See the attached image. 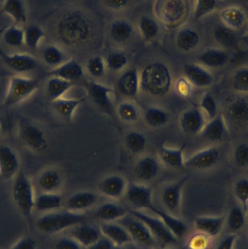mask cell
I'll use <instances>...</instances> for the list:
<instances>
[{
    "label": "cell",
    "instance_id": "obj_1",
    "mask_svg": "<svg viewBox=\"0 0 248 249\" xmlns=\"http://www.w3.org/2000/svg\"><path fill=\"white\" fill-rule=\"evenodd\" d=\"M92 32V22L79 10L64 13L58 19L56 26L58 39L69 45H83L90 39Z\"/></svg>",
    "mask_w": 248,
    "mask_h": 249
},
{
    "label": "cell",
    "instance_id": "obj_2",
    "mask_svg": "<svg viewBox=\"0 0 248 249\" xmlns=\"http://www.w3.org/2000/svg\"><path fill=\"white\" fill-rule=\"evenodd\" d=\"M140 89L148 94L162 96L171 89L172 77L170 69L158 61L145 66L139 75Z\"/></svg>",
    "mask_w": 248,
    "mask_h": 249
},
{
    "label": "cell",
    "instance_id": "obj_3",
    "mask_svg": "<svg viewBox=\"0 0 248 249\" xmlns=\"http://www.w3.org/2000/svg\"><path fill=\"white\" fill-rule=\"evenodd\" d=\"M88 216L83 212L54 211L40 216L37 221L38 231L45 234H56L80 224L86 223Z\"/></svg>",
    "mask_w": 248,
    "mask_h": 249
},
{
    "label": "cell",
    "instance_id": "obj_4",
    "mask_svg": "<svg viewBox=\"0 0 248 249\" xmlns=\"http://www.w3.org/2000/svg\"><path fill=\"white\" fill-rule=\"evenodd\" d=\"M13 198L20 213L29 219L35 209V193L33 186L29 177L19 173L15 178L13 184Z\"/></svg>",
    "mask_w": 248,
    "mask_h": 249
},
{
    "label": "cell",
    "instance_id": "obj_5",
    "mask_svg": "<svg viewBox=\"0 0 248 249\" xmlns=\"http://www.w3.org/2000/svg\"><path fill=\"white\" fill-rule=\"evenodd\" d=\"M39 87V82L30 77L12 76L4 97L7 107H14L27 99Z\"/></svg>",
    "mask_w": 248,
    "mask_h": 249
},
{
    "label": "cell",
    "instance_id": "obj_6",
    "mask_svg": "<svg viewBox=\"0 0 248 249\" xmlns=\"http://www.w3.org/2000/svg\"><path fill=\"white\" fill-rule=\"evenodd\" d=\"M131 215L142 221L151 231L157 242L164 245H172L177 243V238L169 231L160 218L147 214L142 211L132 210Z\"/></svg>",
    "mask_w": 248,
    "mask_h": 249
},
{
    "label": "cell",
    "instance_id": "obj_7",
    "mask_svg": "<svg viewBox=\"0 0 248 249\" xmlns=\"http://www.w3.org/2000/svg\"><path fill=\"white\" fill-rule=\"evenodd\" d=\"M117 222L126 228L133 242L136 243L138 245L147 248H153L158 243L148 227L142 221L132 215V217L126 215Z\"/></svg>",
    "mask_w": 248,
    "mask_h": 249
},
{
    "label": "cell",
    "instance_id": "obj_8",
    "mask_svg": "<svg viewBox=\"0 0 248 249\" xmlns=\"http://www.w3.org/2000/svg\"><path fill=\"white\" fill-rule=\"evenodd\" d=\"M225 118L233 128L241 130L248 127V99L238 97L227 105Z\"/></svg>",
    "mask_w": 248,
    "mask_h": 249
},
{
    "label": "cell",
    "instance_id": "obj_9",
    "mask_svg": "<svg viewBox=\"0 0 248 249\" xmlns=\"http://www.w3.org/2000/svg\"><path fill=\"white\" fill-rule=\"evenodd\" d=\"M89 93L94 103L105 113L114 114L115 93L114 89L102 83L92 80L89 83Z\"/></svg>",
    "mask_w": 248,
    "mask_h": 249
},
{
    "label": "cell",
    "instance_id": "obj_10",
    "mask_svg": "<svg viewBox=\"0 0 248 249\" xmlns=\"http://www.w3.org/2000/svg\"><path fill=\"white\" fill-rule=\"evenodd\" d=\"M19 137L29 149L42 152L48 148V142L44 132L36 124L23 123L19 125Z\"/></svg>",
    "mask_w": 248,
    "mask_h": 249
},
{
    "label": "cell",
    "instance_id": "obj_11",
    "mask_svg": "<svg viewBox=\"0 0 248 249\" xmlns=\"http://www.w3.org/2000/svg\"><path fill=\"white\" fill-rule=\"evenodd\" d=\"M126 198L134 208V210H151L154 206L153 203V190L151 187L143 184L132 183L126 189Z\"/></svg>",
    "mask_w": 248,
    "mask_h": 249
},
{
    "label": "cell",
    "instance_id": "obj_12",
    "mask_svg": "<svg viewBox=\"0 0 248 249\" xmlns=\"http://www.w3.org/2000/svg\"><path fill=\"white\" fill-rule=\"evenodd\" d=\"M189 176L183 177L178 181L166 186L161 193V200L164 207L170 213H177L181 205L183 188L189 179Z\"/></svg>",
    "mask_w": 248,
    "mask_h": 249
},
{
    "label": "cell",
    "instance_id": "obj_13",
    "mask_svg": "<svg viewBox=\"0 0 248 249\" xmlns=\"http://www.w3.org/2000/svg\"><path fill=\"white\" fill-rule=\"evenodd\" d=\"M221 160L220 151L215 146L205 148L185 160V167L196 170L210 169Z\"/></svg>",
    "mask_w": 248,
    "mask_h": 249
},
{
    "label": "cell",
    "instance_id": "obj_14",
    "mask_svg": "<svg viewBox=\"0 0 248 249\" xmlns=\"http://www.w3.org/2000/svg\"><path fill=\"white\" fill-rule=\"evenodd\" d=\"M205 124L204 114L197 107L189 108L180 115V128L186 134L195 136L201 133Z\"/></svg>",
    "mask_w": 248,
    "mask_h": 249
},
{
    "label": "cell",
    "instance_id": "obj_15",
    "mask_svg": "<svg viewBox=\"0 0 248 249\" xmlns=\"http://www.w3.org/2000/svg\"><path fill=\"white\" fill-rule=\"evenodd\" d=\"M127 187V181L125 177L118 174H113L107 176L101 180L99 190L105 197L117 200L124 196Z\"/></svg>",
    "mask_w": 248,
    "mask_h": 249
},
{
    "label": "cell",
    "instance_id": "obj_16",
    "mask_svg": "<svg viewBox=\"0 0 248 249\" xmlns=\"http://www.w3.org/2000/svg\"><path fill=\"white\" fill-rule=\"evenodd\" d=\"M183 72L184 77L194 87L202 89L210 87L214 82L212 73L201 64H186L183 68Z\"/></svg>",
    "mask_w": 248,
    "mask_h": 249
},
{
    "label": "cell",
    "instance_id": "obj_17",
    "mask_svg": "<svg viewBox=\"0 0 248 249\" xmlns=\"http://www.w3.org/2000/svg\"><path fill=\"white\" fill-rule=\"evenodd\" d=\"M99 230L102 235L115 247H124L133 242L126 228L118 222H102Z\"/></svg>",
    "mask_w": 248,
    "mask_h": 249
},
{
    "label": "cell",
    "instance_id": "obj_18",
    "mask_svg": "<svg viewBox=\"0 0 248 249\" xmlns=\"http://www.w3.org/2000/svg\"><path fill=\"white\" fill-rule=\"evenodd\" d=\"M225 223L224 216H200L194 219L196 231L210 238L218 236L224 229Z\"/></svg>",
    "mask_w": 248,
    "mask_h": 249
},
{
    "label": "cell",
    "instance_id": "obj_19",
    "mask_svg": "<svg viewBox=\"0 0 248 249\" xmlns=\"http://www.w3.org/2000/svg\"><path fill=\"white\" fill-rule=\"evenodd\" d=\"M19 169V160L13 148L7 145H0V175L9 179L17 174Z\"/></svg>",
    "mask_w": 248,
    "mask_h": 249
},
{
    "label": "cell",
    "instance_id": "obj_20",
    "mask_svg": "<svg viewBox=\"0 0 248 249\" xmlns=\"http://www.w3.org/2000/svg\"><path fill=\"white\" fill-rule=\"evenodd\" d=\"M3 61L5 65L16 72H29L36 68L38 61L29 54H4Z\"/></svg>",
    "mask_w": 248,
    "mask_h": 249
},
{
    "label": "cell",
    "instance_id": "obj_21",
    "mask_svg": "<svg viewBox=\"0 0 248 249\" xmlns=\"http://www.w3.org/2000/svg\"><path fill=\"white\" fill-rule=\"evenodd\" d=\"M98 200L97 195L91 191H80L71 195L66 200L67 210L83 212L93 207Z\"/></svg>",
    "mask_w": 248,
    "mask_h": 249
},
{
    "label": "cell",
    "instance_id": "obj_22",
    "mask_svg": "<svg viewBox=\"0 0 248 249\" xmlns=\"http://www.w3.org/2000/svg\"><path fill=\"white\" fill-rule=\"evenodd\" d=\"M151 211H152L158 218L164 222L169 231L177 238V239L186 236L189 232V228L186 222L182 219H179L172 213L168 212H164L161 209H158L155 206H153Z\"/></svg>",
    "mask_w": 248,
    "mask_h": 249
},
{
    "label": "cell",
    "instance_id": "obj_23",
    "mask_svg": "<svg viewBox=\"0 0 248 249\" xmlns=\"http://www.w3.org/2000/svg\"><path fill=\"white\" fill-rule=\"evenodd\" d=\"M101 234L100 230L86 222L74 227L70 237L86 249L96 242L101 238Z\"/></svg>",
    "mask_w": 248,
    "mask_h": 249
},
{
    "label": "cell",
    "instance_id": "obj_24",
    "mask_svg": "<svg viewBox=\"0 0 248 249\" xmlns=\"http://www.w3.org/2000/svg\"><path fill=\"white\" fill-rule=\"evenodd\" d=\"M118 89L120 93L126 97L134 98L137 96L140 89V81L136 69H131L121 74L118 80Z\"/></svg>",
    "mask_w": 248,
    "mask_h": 249
},
{
    "label": "cell",
    "instance_id": "obj_25",
    "mask_svg": "<svg viewBox=\"0 0 248 249\" xmlns=\"http://www.w3.org/2000/svg\"><path fill=\"white\" fill-rule=\"evenodd\" d=\"M220 18L224 26L231 31L240 30L246 22L244 10L237 6H229L223 9L220 13Z\"/></svg>",
    "mask_w": 248,
    "mask_h": 249
},
{
    "label": "cell",
    "instance_id": "obj_26",
    "mask_svg": "<svg viewBox=\"0 0 248 249\" xmlns=\"http://www.w3.org/2000/svg\"><path fill=\"white\" fill-rule=\"evenodd\" d=\"M49 74L51 77H59L75 83L76 80L81 78L83 75V70L82 66L76 60L70 59L53 69Z\"/></svg>",
    "mask_w": 248,
    "mask_h": 249
},
{
    "label": "cell",
    "instance_id": "obj_27",
    "mask_svg": "<svg viewBox=\"0 0 248 249\" xmlns=\"http://www.w3.org/2000/svg\"><path fill=\"white\" fill-rule=\"evenodd\" d=\"M160 171L158 161L153 157L145 156L141 158L134 168V174L138 179L149 181L154 179Z\"/></svg>",
    "mask_w": 248,
    "mask_h": 249
},
{
    "label": "cell",
    "instance_id": "obj_28",
    "mask_svg": "<svg viewBox=\"0 0 248 249\" xmlns=\"http://www.w3.org/2000/svg\"><path fill=\"white\" fill-rule=\"evenodd\" d=\"M202 136L210 142H221L227 133V121L224 115L218 114L215 118L210 120L202 129Z\"/></svg>",
    "mask_w": 248,
    "mask_h": 249
},
{
    "label": "cell",
    "instance_id": "obj_29",
    "mask_svg": "<svg viewBox=\"0 0 248 249\" xmlns=\"http://www.w3.org/2000/svg\"><path fill=\"white\" fill-rule=\"evenodd\" d=\"M198 59L207 68L219 69L224 67L229 61V55L220 48H207L199 54Z\"/></svg>",
    "mask_w": 248,
    "mask_h": 249
},
{
    "label": "cell",
    "instance_id": "obj_30",
    "mask_svg": "<svg viewBox=\"0 0 248 249\" xmlns=\"http://www.w3.org/2000/svg\"><path fill=\"white\" fill-rule=\"evenodd\" d=\"M186 143L179 148L168 147L161 146L159 150L160 159L165 165L174 168H181L185 167L184 152Z\"/></svg>",
    "mask_w": 248,
    "mask_h": 249
},
{
    "label": "cell",
    "instance_id": "obj_31",
    "mask_svg": "<svg viewBox=\"0 0 248 249\" xmlns=\"http://www.w3.org/2000/svg\"><path fill=\"white\" fill-rule=\"evenodd\" d=\"M128 214L127 210L114 202H107L101 205L96 212V216L102 222H117Z\"/></svg>",
    "mask_w": 248,
    "mask_h": 249
},
{
    "label": "cell",
    "instance_id": "obj_32",
    "mask_svg": "<svg viewBox=\"0 0 248 249\" xmlns=\"http://www.w3.org/2000/svg\"><path fill=\"white\" fill-rule=\"evenodd\" d=\"M64 200L56 193H43L35 198V209L38 212H51L57 211L64 206Z\"/></svg>",
    "mask_w": 248,
    "mask_h": 249
},
{
    "label": "cell",
    "instance_id": "obj_33",
    "mask_svg": "<svg viewBox=\"0 0 248 249\" xmlns=\"http://www.w3.org/2000/svg\"><path fill=\"white\" fill-rule=\"evenodd\" d=\"M1 10L18 26L25 24L27 21V13L23 0H4Z\"/></svg>",
    "mask_w": 248,
    "mask_h": 249
},
{
    "label": "cell",
    "instance_id": "obj_34",
    "mask_svg": "<svg viewBox=\"0 0 248 249\" xmlns=\"http://www.w3.org/2000/svg\"><path fill=\"white\" fill-rule=\"evenodd\" d=\"M86 101V97L79 99L61 98L52 102V106L58 115H61L64 119L71 121L76 109Z\"/></svg>",
    "mask_w": 248,
    "mask_h": 249
},
{
    "label": "cell",
    "instance_id": "obj_35",
    "mask_svg": "<svg viewBox=\"0 0 248 249\" xmlns=\"http://www.w3.org/2000/svg\"><path fill=\"white\" fill-rule=\"evenodd\" d=\"M200 42V36L197 32L191 28L180 29L176 36V45L184 52H190L197 48Z\"/></svg>",
    "mask_w": 248,
    "mask_h": 249
},
{
    "label": "cell",
    "instance_id": "obj_36",
    "mask_svg": "<svg viewBox=\"0 0 248 249\" xmlns=\"http://www.w3.org/2000/svg\"><path fill=\"white\" fill-rule=\"evenodd\" d=\"M134 29L130 22L124 19L114 20L110 28V36L117 43H125L132 38Z\"/></svg>",
    "mask_w": 248,
    "mask_h": 249
},
{
    "label": "cell",
    "instance_id": "obj_37",
    "mask_svg": "<svg viewBox=\"0 0 248 249\" xmlns=\"http://www.w3.org/2000/svg\"><path fill=\"white\" fill-rule=\"evenodd\" d=\"M75 86L73 82L67 81L59 77H51L47 82V93L52 102L61 99L64 93Z\"/></svg>",
    "mask_w": 248,
    "mask_h": 249
},
{
    "label": "cell",
    "instance_id": "obj_38",
    "mask_svg": "<svg viewBox=\"0 0 248 249\" xmlns=\"http://www.w3.org/2000/svg\"><path fill=\"white\" fill-rule=\"evenodd\" d=\"M61 184V175L55 169H48L43 171L38 179V184L44 193H56Z\"/></svg>",
    "mask_w": 248,
    "mask_h": 249
},
{
    "label": "cell",
    "instance_id": "obj_39",
    "mask_svg": "<svg viewBox=\"0 0 248 249\" xmlns=\"http://www.w3.org/2000/svg\"><path fill=\"white\" fill-rule=\"evenodd\" d=\"M145 123L153 128L164 127L168 124L170 117L168 112L158 107H150L144 112Z\"/></svg>",
    "mask_w": 248,
    "mask_h": 249
},
{
    "label": "cell",
    "instance_id": "obj_40",
    "mask_svg": "<svg viewBox=\"0 0 248 249\" xmlns=\"http://www.w3.org/2000/svg\"><path fill=\"white\" fill-rule=\"evenodd\" d=\"M246 222V212L241 206H234L230 209L226 222L231 232H237L243 229Z\"/></svg>",
    "mask_w": 248,
    "mask_h": 249
},
{
    "label": "cell",
    "instance_id": "obj_41",
    "mask_svg": "<svg viewBox=\"0 0 248 249\" xmlns=\"http://www.w3.org/2000/svg\"><path fill=\"white\" fill-rule=\"evenodd\" d=\"M124 143L126 149L130 153L134 155L142 153L146 147V138L140 132L131 131L125 136Z\"/></svg>",
    "mask_w": 248,
    "mask_h": 249
},
{
    "label": "cell",
    "instance_id": "obj_42",
    "mask_svg": "<svg viewBox=\"0 0 248 249\" xmlns=\"http://www.w3.org/2000/svg\"><path fill=\"white\" fill-rule=\"evenodd\" d=\"M139 29L142 37L145 40L151 41L158 36L159 25L153 18L150 16H142L139 20Z\"/></svg>",
    "mask_w": 248,
    "mask_h": 249
},
{
    "label": "cell",
    "instance_id": "obj_43",
    "mask_svg": "<svg viewBox=\"0 0 248 249\" xmlns=\"http://www.w3.org/2000/svg\"><path fill=\"white\" fill-rule=\"evenodd\" d=\"M45 37V32L40 26L30 25L24 29V44L31 49H37Z\"/></svg>",
    "mask_w": 248,
    "mask_h": 249
},
{
    "label": "cell",
    "instance_id": "obj_44",
    "mask_svg": "<svg viewBox=\"0 0 248 249\" xmlns=\"http://www.w3.org/2000/svg\"><path fill=\"white\" fill-rule=\"evenodd\" d=\"M3 39L10 47H20L24 43V29L18 25L9 26L3 33Z\"/></svg>",
    "mask_w": 248,
    "mask_h": 249
},
{
    "label": "cell",
    "instance_id": "obj_45",
    "mask_svg": "<svg viewBox=\"0 0 248 249\" xmlns=\"http://www.w3.org/2000/svg\"><path fill=\"white\" fill-rule=\"evenodd\" d=\"M65 54L56 45H48L44 50L42 58L47 65L57 67L65 62Z\"/></svg>",
    "mask_w": 248,
    "mask_h": 249
},
{
    "label": "cell",
    "instance_id": "obj_46",
    "mask_svg": "<svg viewBox=\"0 0 248 249\" xmlns=\"http://www.w3.org/2000/svg\"><path fill=\"white\" fill-rule=\"evenodd\" d=\"M231 86L235 91L240 93H248V66L237 69L231 80Z\"/></svg>",
    "mask_w": 248,
    "mask_h": 249
},
{
    "label": "cell",
    "instance_id": "obj_47",
    "mask_svg": "<svg viewBox=\"0 0 248 249\" xmlns=\"http://www.w3.org/2000/svg\"><path fill=\"white\" fill-rule=\"evenodd\" d=\"M129 61L127 55L122 51H115L109 53L105 59L106 67L113 71H118L126 67Z\"/></svg>",
    "mask_w": 248,
    "mask_h": 249
},
{
    "label": "cell",
    "instance_id": "obj_48",
    "mask_svg": "<svg viewBox=\"0 0 248 249\" xmlns=\"http://www.w3.org/2000/svg\"><path fill=\"white\" fill-rule=\"evenodd\" d=\"M117 112L121 121L128 124L136 122L139 116V110L136 105L127 101L119 104Z\"/></svg>",
    "mask_w": 248,
    "mask_h": 249
},
{
    "label": "cell",
    "instance_id": "obj_49",
    "mask_svg": "<svg viewBox=\"0 0 248 249\" xmlns=\"http://www.w3.org/2000/svg\"><path fill=\"white\" fill-rule=\"evenodd\" d=\"M218 7V0H195L193 20H199L212 13Z\"/></svg>",
    "mask_w": 248,
    "mask_h": 249
},
{
    "label": "cell",
    "instance_id": "obj_50",
    "mask_svg": "<svg viewBox=\"0 0 248 249\" xmlns=\"http://www.w3.org/2000/svg\"><path fill=\"white\" fill-rule=\"evenodd\" d=\"M234 197L246 212L248 206V178H240L234 184Z\"/></svg>",
    "mask_w": 248,
    "mask_h": 249
},
{
    "label": "cell",
    "instance_id": "obj_51",
    "mask_svg": "<svg viewBox=\"0 0 248 249\" xmlns=\"http://www.w3.org/2000/svg\"><path fill=\"white\" fill-rule=\"evenodd\" d=\"M199 108L206 114L210 120L218 115V105L213 95L210 92H205L200 101Z\"/></svg>",
    "mask_w": 248,
    "mask_h": 249
},
{
    "label": "cell",
    "instance_id": "obj_52",
    "mask_svg": "<svg viewBox=\"0 0 248 249\" xmlns=\"http://www.w3.org/2000/svg\"><path fill=\"white\" fill-rule=\"evenodd\" d=\"M106 64L105 61L100 56H92L86 63V70L89 74L94 78L102 77L105 72Z\"/></svg>",
    "mask_w": 248,
    "mask_h": 249
},
{
    "label": "cell",
    "instance_id": "obj_53",
    "mask_svg": "<svg viewBox=\"0 0 248 249\" xmlns=\"http://www.w3.org/2000/svg\"><path fill=\"white\" fill-rule=\"evenodd\" d=\"M215 38L220 45L226 48H232L236 43V36L234 31L230 30L225 26L215 29Z\"/></svg>",
    "mask_w": 248,
    "mask_h": 249
},
{
    "label": "cell",
    "instance_id": "obj_54",
    "mask_svg": "<svg viewBox=\"0 0 248 249\" xmlns=\"http://www.w3.org/2000/svg\"><path fill=\"white\" fill-rule=\"evenodd\" d=\"M210 239L207 235L197 232L188 241V249H208L210 246Z\"/></svg>",
    "mask_w": 248,
    "mask_h": 249
},
{
    "label": "cell",
    "instance_id": "obj_55",
    "mask_svg": "<svg viewBox=\"0 0 248 249\" xmlns=\"http://www.w3.org/2000/svg\"><path fill=\"white\" fill-rule=\"evenodd\" d=\"M234 160L237 166L248 168V143H242L234 149Z\"/></svg>",
    "mask_w": 248,
    "mask_h": 249
},
{
    "label": "cell",
    "instance_id": "obj_56",
    "mask_svg": "<svg viewBox=\"0 0 248 249\" xmlns=\"http://www.w3.org/2000/svg\"><path fill=\"white\" fill-rule=\"evenodd\" d=\"M191 84L186 77H180L176 83V90L180 96L188 98L191 93Z\"/></svg>",
    "mask_w": 248,
    "mask_h": 249
},
{
    "label": "cell",
    "instance_id": "obj_57",
    "mask_svg": "<svg viewBox=\"0 0 248 249\" xmlns=\"http://www.w3.org/2000/svg\"><path fill=\"white\" fill-rule=\"evenodd\" d=\"M239 235L237 232H231L222 238L216 249H234Z\"/></svg>",
    "mask_w": 248,
    "mask_h": 249
},
{
    "label": "cell",
    "instance_id": "obj_58",
    "mask_svg": "<svg viewBox=\"0 0 248 249\" xmlns=\"http://www.w3.org/2000/svg\"><path fill=\"white\" fill-rule=\"evenodd\" d=\"M54 249H82V247L76 240L70 237L58 240L54 245Z\"/></svg>",
    "mask_w": 248,
    "mask_h": 249
},
{
    "label": "cell",
    "instance_id": "obj_59",
    "mask_svg": "<svg viewBox=\"0 0 248 249\" xmlns=\"http://www.w3.org/2000/svg\"><path fill=\"white\" fill-rule=\"evenodd\" d=\"M36 241L30 237L21 238L9 249H36Z\"/></svg>",
    "mask_w": 248,
    "mask_h": 249
},
{
    "label": "cell",
    "instance_id": "obj_60",
    "mask_svg": "<svg viewBox=\"0 0 248 249\" xmlns=\"http://www.w3.org/2000/svg\"><path fill=\"white\" fill-rule=\"evenodd\" d=\"M115 246L108 238H99L96 242L86 249H115Z\"/></svg>",
    "mask_w": 248,
    "mask_h": 249
},
{
    "label": "cell",
    "instance_id": "obj_61",
    "mask_svg": "<svg viewBox=\"0 0 248 249\" xmlns=\"http://www.w3.org/2000/svg\"><path fill=\"white\" fill-rule=\"evenodd\" d=\"M129 0H104L105 5L112 10H123L129 4Z\"/></svg>",
    "mask_w": 248,
    "mask_h": 249
},
{
    "label": "cell",
    "instance_id": "obj_62",
    "mask_svg": "<svg viewBox=\"0 0 248 249\" xmlns=\"http://www.w3.org/2000/svg\"><path fill=\"white\" fill-rule=\"evenodd\" d=\"M3 129H4V124H3V121L1 118H0V135L3 132Z\"/></svg>",
    "mask_w": 248,
    "mask_h": 249
},
{
    "label": "cell",
    "instance_id": "obj_63",
    "mask_svg": "<svg viewBox=\"0 0 248 249\" xmlns=\"http://www.w3.org/2000/svg\"><path fill=\"white\" fill-rule=\"evenodd\" d=\"M246 221L248 222V206L247 209L246 210Z\"/></svg>",
    "mask_w": 248,
    "mask_h": 249
},
{
    "label": "cell",
    "instance_id": "obj_64",
    "mask_svg": "<svg viewBox=\"0 0 248 249\" xmlns=\"http://www.w3.org/2000/svg\"><path fill=\"white\" fill-rule=\"evenodd\" d=\"M170 249V248H164V249Z\"/></svg>",
    "mask_w": 248,
    "mask_h": 249
}]
</instances>
